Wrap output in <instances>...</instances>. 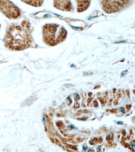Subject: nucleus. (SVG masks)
I'll list each match as a JSON object with an SVG mask.
<instances>
[{
	"instance_id": "nucleus-13",
	"label": "nucleus",
	"mask_w": 135,
	"mask_h": 152,
	"mask_svg": "<svg viewBox=\"0 0 135 152\" xmlns=\"http://www.w3.org/2000/svg\"><path fill=\"white\" fill-rule=\"evenodd\" d=\"M116 123L118 125H122L123 124V122L122 121H116Z\"/></svg>"
},
{
	"instance_id": "nucleus-14",
	"label": "nucleus",
	"mask_w": 135,
	"mask_h": 152,
	"mask_svg": "<svg viewBox=\"0 0 135 152\" xmlns=\"http://www.w3.org/2000/svg\"><path fill=\"white\" fill-rule=\"evenodd\" d=\"M79 105L78 104H77V103H76L75 104L74 107L75 108H77L78 107H79Z\"/></svg>"
},
{
	"instance_id": "nucleus-8",
	"label": "nucleus",
	"mask_w": 135,
	"mask_h": 152,
	"mask_svg": "<svg viewBox=\"0 0 135 152\" xmlns=\"http://www.w3.org/2000/svg\"><path fill=\"white\" fill-rule=\"evenodd\" d=\"M73 96L74 99L76 101L79 100L80 99L79 96L77 94V93H74L73 94Z\"/></svg>"
},
{
	"instance_id": "nucleus-18",
	"label": "nucleus",
	"mask_w": 135,
	"mask_h": 152,
	"mask_svg": "<svg viewBox=\"0 0 135 152\" xmlns=\"http://www.w3.org/2000/svg\"><path fill=\"white\" fill-rule=\"evenodd\" d=\"M126 108L127 109L129 110L130 108H131V105H127L126 106Z\"/></svg>"
},
{
	"instance_id": "nucleus-5",
	"label": "nucleus",
	"mask_w": 135,
	"mask_h": 152,
	"mask_svg": "<svg viewBox=\"0 0 135 152\" xmlns=\"http://www.w3.org/2000/svg\"><path fill=\"white\" fill-rule=\"evenodd\" d=\"M54 7L60 10L70 11L72 9V5L69 1H53Z\"/></svg>"
},
{
	"instance_id": "nucleus-11",
	"label": "nucleus",
	"mask_w": 135,
	"mask_h": 152,
	"mask_svg": "<svg viewBox=\"0 0 135 152\" xmlns=\"http://www.w3.org/2000/svg\"><path fill=\"white\" fill-rule=\"evenodd\" d=\"M69 128L71 129H76V127L74 126V125L73 124H71L69 126Z\"/></svg>"
},
{
	"instance_id": "nucleus-23",
	"label": "nucleus",
	"mask_w": 135,
	"mask_h": 152,
	"mask_svg": "<svg viewBox=\"0 0 135 152\" xmlns=\"http://www.w3.org/2000/svg\"><path fill=\"white\" fill-rule=\"evenodd\" d=\"M126 92H127V94L128 95V96H129V91L127 90Z\"/></svg>"
},
{
	"instance_id": "nucleus-6",
	"label": "nucleus",
	"mask_w": 135,
	"mask_h": 152,
	"mask_svg": "<svg viewBox=\"0 0 135 152\" xmlns=\"http://www.w3.org/2000/svg\"><path fill=\"white\" fill-rule=\"evenodd\" d=\"M77 11L81 12L84 11L89 7L90 1H77Z\"/></svg>"
},
{
	"instance_id": "nucleus-19",
	"label": "nucleus",
	"mask_w": 135,
	"mask_h": 152,
	"mask_svg": "<svg viewBox=\"0 0 135 152\" xmlns=\"http://www.w3.org/2000/svg\"><path fill=\"white\" fill-rule=\"evenodd\" d=\"M101 149V146L98 147L97 148V151L99 152L100 151Z\"/></svg>"
},
{
	"instance_id": "nucleus-10",
	"label": "nucleus",
	"mask_w": 135,
	"mask_h": 152,
	"mask_svg": "<svg viewBox=\"0 0 135 152\" xmlns=\"http://www.w3.org/2000/svg\"><path fill=\"white\" fill-rule=\"evenodd\" d=\"M131 145L132 149H133L134 151L135 148V141H132L131 143Z\"/></svg>"
},
{
	"instance_id": "nucleus-12",
	"label": "nucleus",
	"mask_w": 135,
	"mask_h": 152,
	"mask_svg": "<svg viewBox=\"0 0 135 152\" xmlns=\"http://www.w3.org/2000/svg\"><path fill=\"white\" fill-rule=\"evenodd\" d=\"M88 148V146L87 145H84L83 146L82 150L83 151H85L87 150Z\"/></svg>"
},
{
	"instance_id": "nucleus-2",
	"label": "nucleus",
	"mask_w": 135,
	"mask_h": 152,
	"mask_svg": "<svg viewBox=\"0 0 135 152\" xmlns=\"http://www.w3.org/2000/svg\"><path fill=\"white\" fill-rule=\"evenodd\" d=\"M67 34L65 28L58 24H46L43 28V41L49 46H54L62 42Z\"/></svg>"
},
{
	"instance_id": "nucleus-7",
	"label": "nucleus",
	"mask_w": 135,
	"mask_h": 152,
	"mask_svg": "<svg viewBox=\"0 0 135 152\" xmlns=\"http://www.w3.org/2000/svg\"><path fill=\"white\" fill-rule=\"evenodd\" d=\"M25 3L35 7L41 6L43 4V1H22Z\"/></svg>"
},
{
	"instance_id": "nucleus-1",
	"label": "nucleus",
	"mask_w": 135,
	"mask_h": 152,
	"mask_svg": "<svg viewBox=\"0 0 135 152\" xmlns=\"http://www.w3.org/2000/svg\"><path fill=\"white\" fill-rule=\"evenodd\" d=\"M31 24L24 20L20 25L12 24L7 29L4 39V45L9 50L20 51L30 47L32 43Z\"/></svg>"
},
{
	"instance_id": "nucleus-4",
	"label": "nucleus",
	"mask_w": 135,
	"mask_h": 152,
	"mask_svg": "<svg viewBox=\"0 0 135 152\" xmlns=\"http://www.w3.org/2000/svg\"><path fill=\"white\" fill-rule=\"evenodd\" d=\"M128 2V1H103L101 3L104 10L109 14L119 11Z\"/></svg>"
},
{
	"instance_id": "nucleus-24",
	"label": "nucleus",
	"mask_w": 135,
	"mask_h": 152,
	"mask_svg": "<svg viewBox=\"0 0 135 152\" xmlns=\"http://www.w3.org/2000/svg\"><path fill=\"white\" fill-rule=\"evenodd\" d=\"M1 24H0V28H1Z\"/></svg>"
},
{
	"instance_id": "nucleus-17",
	"label": "nucleus",
	"mask_w": 135,
	"mask_h": 152,
	"mask_svg": "<svg viewBox=\"0 0 135 152\" xmlns=\"http://www.w3.org/2000/svg\"><path fill=\"white\" fill-rule=\"evenodd\" d=\"M108 137L109 138H112V134L111 133H110L109 134H108Z\"/></svg>"
},
{
	"instance_id": "nucleus-20",
	"label": "nucleus",
	"mask_w": 135,
	"mask_h": 152,
	"mask_svg": "<svg viewBox=\"0 0 135 152\" xmlns=\"http://www.w3.org/2000/svg\"><path fill=\"white\" fill-rule=\"evenodd\" d=\"M42 121L44 123H45L46 122V119L45 117H43L42 118Z\"/></svg>"
},
{
	"instance_id": "nucleus-22",
	"label": "nucleus",
	"mask_w": 135,
	"mask_h": 152,
	"mask_svg": "<svg viewBox=\"0 0 135 152\" xmlns=\"http://www.w3.org/2000/svg\"><path fill=\"white\" fill-rule=\"evenodd\" d=\"M89 151H93V152H94L95 151L94 150V149H90V150H89V151H88V152Z\"/></svg>"
},
{
	"instance_id": "nucleus-15",
	"label": "nucleus",
	"mask_w": 135,
	"mask_h": 152,
	"mask_svg": "<svg viewBox=\"0 0 135 152\" xmlns=\"http://www.w3.org/2000/svg\"><path fill=\"white\" fill-rule=\"evenodd\" d=\"M120 111H121L122 113H125V110L123 108L121 107L120 109Z\"/></svg>"
},
{
	"instance_id": "nucleus-16",
	"label": "nucleus",
	"mask_w": 135,
	"mask_h": 152,
	"mask_svg": "<svg viewBox=\"0 0 135 152\" xmlns=\"http://www.w3.org/2000/svg\"><path fill=\"white\" fill-rule=\"evenodd\" d=\"M94 107H97L98 106L97 104H98V102L96 101V100H95L94 102Z\"/></svg>"
},
{
	"instance_id": "nucleus-21",
	"label": "nucleus",
	"mask_w": 135,
	"mask_h": 152,
	"mask_svg": "<svg viewBox=\"0 0 135 152\" xmlns=\"http://www.w3.org/2000/svg\"><path fill=\"white\" fill-rule=\"evenodd\" d=\"M93 99H89L88 100V104H90V103L92 101V100Z\"/></svg>"
},
{
	"instance_id": "nucleus-3",
	"label": "nucleus",
	"mask_w": 135,
	"mask_h": 152,
	"mask_svg": "<svg viewBox=\"0 0 135 152\" xmlns=\"http://www.w3.org/2000/svg\"><path fill=\"white\" fill-rule=\"evenodd\" d=\"M0 11L10 19L18 18L21 14L20 9L9 1H0Z\"/></svg>"
},
{
	"instance_id": "nucleus-9",
	"label": "nucleus",
	"mask_w": 135,
	"mask_h": 152,
	"mask_svg": "<svg viewBox=\"0 0 135 152\" xmlns=\"http://www.w3.org/2000/svg\"><path fill=\"white\" fill-rule=\"evenodd\" d=\"M127 72V70H126L123 71L121 73V77H124L125 75H126V73Z\"/></svg>"
}]
</instances>
